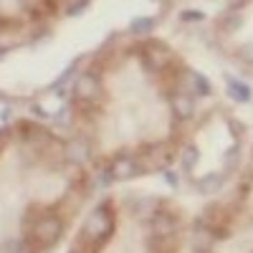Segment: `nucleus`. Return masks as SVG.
Returning a JSON list of instances; mask_svg holds the SVG:
<instances>
[{
  "label": "nucleus",
  "instance_id": "2eb2a0df",
  "mask_svg": "<svg viewBox=\"0 0 253 253\" xmlns=\"http://www.w3.org/2000/svg\"><path fill=\"white\" fill-rule=\"evenodd\" d=\"M86 8H89V0H79V3H74V8H69L66 13H69V15H76V13L86 10Z\"/></svg>",
  "mask_w": 253,
  "mask_h": 253
},
{
  "label": "nucleus",
  "instance_id": "0eeeda50",
  "mask_svg": "<svg viewBox=\"0 0 253 253\" xmlns=\"http://www.w3.org/2000/svg\"><path fill=\"white\" fill-rule=\"evenodd\" d=\"M170 107H172V114L177 119H190L195 114V101H193V96H190L187 91H175L170 96Z\"/></svg>",
  "mask_w": 253,
  "mask_h": 253
},
{
  "label": "nucleus",
  "instance_id": "f257e3e1",
  "mask_svg": "<svg viewBox=\"0 0 253 253\" xmlns=\"http://www.w3.org/2000/svg\"><path fill=\"white\" fill-rule=\"evenodd\" d=\"M26 228H28V236H26L28 243L33 248H41V251L53 248L61 241V236H63V220L56 213L33 215V218H28Z\"/></svg>",
  "mask_w": 253,
  "mask_h": 253
},
{
  "label": "nucleus",
  "instance_id": "ddd939ff",
  "mask_svg": "<svg viewBox=\"0 0 253 253\" xmlns=\"http://www.w3.org/2000/svg\"><path fill=\"white\" fill-rule=\"evenodd\" d=\"M198 160H200L198 147L195 144H187L185 150H182V167H185V170H193V167L198 165Z\"/></svg>",
  "mask_w": 253,
  "mask_h": 253
},
{
  "label": "nucleus",
  "instance_id": "f03ea898",
  "mask_svg": "<svg viewBox=\"0 0 253 253\" xmlns=\"http://www.w3.org/2000/svg\"><path fill=\"white\" fill-rule=\"evenodd\" d=\"M112 230H114V215H112V210L107 205L94 208L86 215V220H84V238H86L89 243H94V246L107 241L112 236Z\"/></svg>",
  "mask_w": 253,
  "mask_h": 253
},
{
  "label": "nucleus",
  "instance_id": "6e6552de",
  "mask_svg": "<svg viewBox=\"0 0 253 253\" xmlns=\"http://www.w3.org/2000/svg\"><path fill=\"white\" fill-rule=\"evenodd\" d=\"M185 79H187V94L190 96H205V94H210V89H213L210 81L203 74H198V71H187Z\"/></svg>",
  "mask_w": 253,
  "mask_h": 253
},
{
  "label": "nucleus",
  "instance_id": "7ed1b4c3",
  "mask_svg": "<svg viewBox=\"0 0 253 253\" xmlns=\"http://www.w3.org/2000/svg\"><path fill=\"white\" fill-rule=\"evenodd\" d=\"M74 94L81 104H96L101 101L104 96V86H101V79L96 74H84L79 76L76 81V86H74Z\"/></svg>",
  "mask_w": 253,
  "mask_h": 253
},
{
  "label": "nucleus",
  "instance_id": "f8f14e48",
  "mask_svg": "<svg viewBox=\"0 0 253 253\" xmlns=\"http://www.w3.org/2000/svg\"><path fill=\"white\" fill-rule=\"evenodd\" d=\"M155 23H157L155 18H134L132 23H129V31H132L134 36H147V33H152Z\"/></svg>",
  "mask_w": 253,
  "mask_h": 253
},
{
  "label": "nucleus",
  "instance_id": "20e7f679",
  "mask_svg": "<svg viewBox=\"0 0 253 253\" xmlns=\"http://www.w3.org/2000/svg\"><path fill=\"white\" fill-rule=\"evenodd\" d=\"M139 172H142V162L137 157H129V155H122V157L112 160V165H109V177L119 180V182L122 180H132Z\"/></svg>",
  "mask_w": 253,
  "mask_h": 253
},
{
  "label": "nucleus",
  "instance_id": "423d86ee",
  "mask_svg": "<svg viewBox=\"0 0 253 253\" xmlns=\"http://www.w3.org/2000/svg\"><path fill=\"white\" fill-rule=\"evenodd\" d=\"M142 61L147 69L152 71H162L167 69V63H170V48L162 46V43H150L142 48Z\"/></svg>",
  "mask_w": 253,
  "mask_h": 253
},
{
  "label": "nucleus",
  "instance_id": "39448f33",
  "mask_svg": "<svg viewBox=\"0 0 253 253\" xmlns=\"http://www.w3.org/2000/svg\"><path fill=\"white\" fill-rule=\"evenodd\" d=\"M150 228H152V238L155 241H167V238L175 236L177 220H175V215L165 213V210H157V213L152 215V220H150Z\"/></svg>",
  "mask_w": 253,
  "mask_h": 253
},
{
  "label": "nucleus",
  "instance_id": "4468645a",
  "mask_svg": "<svg viewBox=\"0 0 253 253\" xmlns=\"http://www.w3.org/2000/svg\"><path fill=\"white\" fill-rule=\"evenodd\" d=\"M220 26L225 28V31H230V33H233V31H238L241 26H243V13H238V10H230L223 20H220Z\"/></svg>",
  "mask_w": 253,
  "mask_h": 253
},
{
  "label": "nucleus",
  "instance_id": "f3484780",
  "mask_svg": "<svg viewBox=\"0 0 253 253\" xmlns=\"http://www.w3.org/2000/svg\"><path fill=\"white\" fill-rule=\"evenodd\" d=\"M182 20L185 23H190V20H203V15L200 13H182Z\"/></svg>",
  "mask_w": 253,
  "mask_h": 253
},
{
  "label": "nucleus",
  "instance_id": "1a4fd4ad",
  "mask_svg": "<svg viewBox=\"0 0 253 253\" xmlns=\"http://www.w3.org/2000/svg\"><path fill=\"white\" fill-rule=\"evenodd\" d=\"M225 91H228V96L233 99V101H251V96H253V91H251V86L246 81H241V79H233L230 76L228 79V86H225Z\"/></svg>",
  "mask_w": 253,
  "mask_h": 253
},
{
  "label": "nucleus",
  "instance_id": "dca6fc26",
  "mask_svg": "<svg viewBox=\"0 0 253 253\" xmlns=\"http://www.w3.org/2000/svg\"><path fill=\"white\" fill-rule=\"evenodd\" d=\"M241 56H243L248 63H253V43H246V48L241 51Z\"/></svg>",
  "mask_w": 253,
  "mask_h": 253
},
{
  "label": "nucleus",
  "instance_id": "a211bd4d",
  "mask_svg": "<svg viewBox=\"0 0 253 253\" xmlns=\"http://www.w3.org/2000/svg\"><path fill=\"white\" fill-rule=\"evenodd\" d=\"M230 126H233V134H236V137L243 132V124H241V122H236V119H230Z\"/></svg>",
  "mask_w": 253,
  "mask_h": 253
},
{
  "label": "nucleus",
  "instance_id": "9d476101",
  "mask_svg": "<svg viewBox=\"0 0 253 253\" xmlns=\"http://www.w3.org/2000/svg\"><path fill=\"white\" fill-rule=\"evenodd\" d=\"M170 157H172V152L167 150L165 144H157V147H152V150H150V155H147V165L155 167V170H160V167L170 165Z\"/></svg>",
  "mask_w": 253,
  "mask_h": 253
},
{
  "label": "nucleus",
  "instance_id": "9b49d317",
  "mask_svg": "<svg viewBox=\"0 0 253 253\" xmlns=\"http://www.w3.org/2000/svg\"><path fill=\"white\" fill-rule=\"evenodd\" d=\"M198 187H200V193H218V190L223 187V175L210 172V175H205V177L198 182Z\"/></svg>",
  "mask_w": 253,
  "mask_h": 253
}]
</instances>
